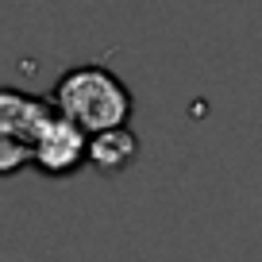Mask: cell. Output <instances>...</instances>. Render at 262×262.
<instances>
[{
    "label": "cell",
    "instance_id": "cell-2",
    "mask_svg": "<svg viewBox=\"0 0 262 262\" xmlns=\"http://www.w3.org/2000/svg\"><path fill=\"white\" fill-rule=\"evenodd\" d=\"M31 166L47 178H70L81 166H89V131L77 127L70 116L54 112L39 139L31 143Z\"/></svg>",
    "mask_w": 262,
    "mask_h": 262
},
{
    "label": "cell",
    "instance_id": "cell-3",
    "mask_svg": "<svg viewBox=\"0 0 262 262\" xmlns=\"http://www.w3.org/2000/svg\"><path fill=\"white\" fill-rule=\"evenodd\" d=\"M58 112L54 100H42V97H31V93H19V89H0V123L24 139L31 147L39 139V131L47 127V120Z\"/></svg>",
    "mask_w": 262,
    "mask_h": 262
},
{
    "label": "cell",
    "instance_id": "cell-1",
    "mask_svg": "<svg viewBox=\"0 0 262 262\" xmlns=\"http://www.w3.org/2000/svg\"><path fill=\"white\" fill-rule=\"evenodd\" d=\"M50 100L58 104V112L70 116L89 135L93 131H104V127H120L135 112V97L120 81V74H112L108 66H93V62L66 70L58 77Z\"/></svg>",
    "mask_w": 262,
    "mask_h": 262
},
{
    "label": "cell",
    "instance_id": "cell-5",
    "mask_svg": "<svg viewBox=\"0 0 262 262\" xmlns=\"http://www.w3.org/2000/svg\"><path fill=\"white\" fill-rule=\"evenodd\" d=\"M31 166V147L24 139H16L4 123H0V178H12V173L27 170Z\"/></svg>",
    "mask_w": 262,
    "mask_h": 262
},
{
    "label": "cell",
    "instance_id": "cell-4",
    "mask_svg": "<svg viewBox=\"0 0 262 262\" xmlns=\"http://www.w3.org/2000/svg\"><path fill=\"white\" fill-rule=\"evenodd\" d=\"M135 158H139V139H135V131H131L127 123L89 135V166L97 173H104V178L123 173Z\"/></svg>",
    "mask_w": 262,
    "mask_h": 262
}]
</instances>
